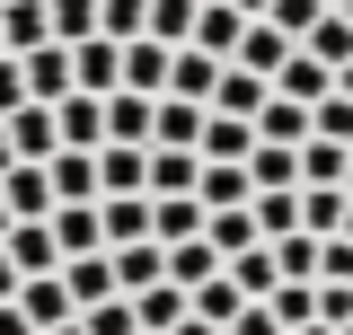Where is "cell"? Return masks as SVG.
I'll list each match as a JSON object with an SVG mask.
<instances>
[{
	"instance_id": "39",
	"label": "cell",
	"mask_w": 353,
	"mask_h": 335,
	"mask_svg": "<svg viewBox=\"0 0 353 335\" xmlns=\"http://www.w3.org/2000/svg\"><path fill=\"white\" fill-rule=\"evenodd\" d=\"M150 27V0H97V36H115V44H132Z\"/></svg>"
},
{
	"instance_id": "53",
	"label": "cell",
	"mask_w": 353,
	"mask_h": 335,
	"mask_svg": "<svg viewBox=\"0 0 353 335\" xmlns=\"http://www.w3.org/2000/svg\"><path fill=\"white\" fill-rule=\"evenodd\" d=\"M230 9H239V18H265V9H274V0H230Z\"/></svg>"
},
{
	"instance_id": "28",
	"label": "cell",
	"mask_w": 353,
	"mask_h": 335,
	"mask_svg": "<svg viewBox=\"0 0 353 335\" xmlns=\"http://www.w3.org/2000/svg\"><path fill=\"white\" fill-rule=\"evenodd\" d=\"M185 309H194V318H203V327H221V335H230V318H239V309H248V292H239V283H230V274H212V283H194V292H185Z\"/></svg>"
},
{
	"instance_id": "29",
	"label": "cell",
	"mask_w": 353,
	"mask_h": 335,
	"mask_svg": "<svg viewBox=\"0 0 353 335\" xmlns=\"http://www.w3.org/2000/svg\"><path fill=\"white\" fill-rule=\"evenodd\" d=\"M203 159H248L256 150V124L248 115H203V141H194Z\"/></svg>"
},
{
	"instance_id": "16",
	"label": "cell",
	"mask_w": 353,
	"mask_h": 335,
	"mask_svg": "<svg viewBox=\"0 0 353 335\" xmlns=\"http://www.w3.org/2000/svg\"><path fill=\"white\" fill-rule=\"evenodd\" d=\"M203 238L221 247V265H230V256H248V247H265V230H256V203H230V212H203Z\"/></svg>"
},
{
	"instance_id": "56",
	"label": "cell",
	"mask_w": 353,
	"mask_h": 335,
	"mask_svg": "<svg viewBox=\"0 0 353 335\" xmlns=\"http://www.w3.org/2000/svg\"><path fill=\"white\" fill-rule=\"evenodd\" d=\"M336 88H345V97H353V62H345V71H336Z\"/></svg>"
},
{
	"instance_id": "51",
	"label": "cell",
	"mask_w": 353,
	"mask_h": 335,
	"mask_svg": "<svg viewBox=\"0 0 353 335\" xmlns=\"http://www.w3.org/2000/svg\"><path fill=\"white\" fill-rule=\"evenodd\" d=\"M168 335H221V327H203V318H194V309H185V318H176Z\"/></svg>"
},
{
	"instance_id": "42",
	"label": "cell",
	"mask_w": 353,
	"mask_h": 335,
	"mask_svg": "<svg viewBox=\"0 0 353 335\" xmlns=\"http://www.w3.org/2000/svg\"><path fill=\"white\" fill-rule=\"evenodd\" d=\"M80 335H141V318H132V300H97V309H80Z\"/></svg>"
},
{
	"instance_id": "35",
	"label": "cell",
	"mask_w": 353,
	"mask_h": 335,
	"mask_svg": "<svg viewBox=\"0 0 353 335\" xmlns=\"http://www.w3.org/2000/svg\"><path fill=\"white\" fill-rule=\"evenodd\" d=\"M345 159H353L345 141H318V132H309L301 141V185H345Z\"/></svg>"
},
{
	"instance_id": "48",
	"label": "cell",
	"mask_w": 353,
	"mask_h": 335,
	"mask_svg": "<svg viewBox=\"0 0 353 335\" xmlns=\"http://www.w3.org/2000/svg\"><path fill=\"white\" fill-rule=\"evenodd\" d=\"M27 106V71H18V53H0V115H18Z\"/></svg>"
},
{
	"instance_id": "32",
	"label": "cell",
	"mask_w": 353,
	"mask_h": 335,
	"mask_svg": "<svg viewBox=\"0 0 353 335\" xmlns=\"http://www.w3.org/2000/svg\"><path fill=\"white\" fill-rule=\"evenodd\" d=\"M212 274H221V247H212V238H176V247H168V283L194 292V283H212Z\"/></svg>"
},
{
	"instance_id": "30",
	"label": "cell",
	"mask_w": 353,
	"mask_h": 335,
	"mask_svg": "<svg viewBox=\"0 0 353 335\" xmlns=\"http://www.w3.org/2000/svg\"><path fill=\"white\" fill-rule=\"evenodd\" d=\"M345 185H301V230L309 238H336V230H345Z\"/></svg>"
},
{
	"instance_id": "59",
	"label": "cell",
	"mask_w": 353,
	"mask_h": 335,
	"mask_svg": "<svg viewBox=\"0 0 353 335\" xmlns=\"http://www.w3.org/2000/svg\"><path fill=\"white\" fill-rule=\"evenodd\" d=\"M336 238H353V203H345V230H336Z\"/></svg>"
},
{
	"instance_id": "25",
	"label": "cell",
	"mask_w": 353,
	"mask_h": 335,
	"mask_svg": "<svg viewBox=\"0 0 353 335\" xmlns=\"http://www.w3.org/2000/svg\"><path fill=\"white\" fill-rule=\"evenodd\" d=\"M124 300H132V318H141V335H168L176 318H185V283H168V274H159L150 292H124Z\"/></svg>"
},
{
	"instance_id": "63",
	"label": "cell",
	"mask_w": 353,
	"mask_h": 335,
	"mask_svg": "<svg viewBox=\"0 0 353 335\" xmlns=\"http://www.w3.org/2000/svg\"><path fill=\"white\" fill-rule=\"evenodd\" d=\"M345 18H353V0H345Z\"/></svg>"
},
{
	"instance_id": "3",
	"label": "cell",
	"mask_w": 353,
	"mask_h": 335,
	"mask_svg": "<svg viewBox=\"0 0 353 335\" xmlns=\"http://www.w3.org/2000/svg\"><path fill=\"white\" fill-rule=\"evenodd\" d=\"M71 80H80L88 97H115V88H124V44L115 36H80L71 44Z\"/></svg>"
},
{
	"instance_id": "4",
	"label": "cell",
	"mask_w": 353,
	"mask_h": 335,
	"mask_svg": "<svg viewBox=\"0 0 353 335\" xmlns=\"http://www.w3.org/2000/svg\"><path fill=\"white\" fill-rule=\"evenodd\" d=\"M18 71H27V97H36V106H62V97H71V44H36V53H18Z\"/></svg>"
},
{
	"instance_id": "33",
	"label": "cell",
	"mask_w": 353,
	"mask_h": 335,
	"mask_svg": "<svg viewBox=\"0 0 353 335\" xmlns=\"http://www.w3.org/2000/svg\"><path fill=\"white\" fill-rule=\"evenodd\" d=\"M256 141H292V150H301V141H309V106L265 97V106H256Z\"/></svg>"
},
{
	"instance_id": "9",
	"label": "cell",
	"mask_w": 353,
	"mask_h": 335,
	"mask_svg": "<svg viewBox=\"0 0 353 335\" xmlns=\"http://www.w3.org/2000/svg\"><path fill=\"white\" fill-rule=\"evenodd\" d=\"M44 221H53V247H62V265L106 247V221H97V203H53Z\"/></svg>"
},
{
	"instance_id": "38",
	"label": "cell",
	"mask_w": 353,
	"mask_h": 335,
	"mask_svg": "<svg viewBox=\"0 0 353 335\" xmlns=\"http://www.w3.org/2000/svg\"><path fill=\"white\" fill-rule=\"evenodd\" d=\"M309 132H318V141H345V150H353V97H345V88H327V97L309 106Z\"/></svg>"
},
{
	"instance_id": "14",
	"label": "cell",
	"mask_w": 353,
	"mask_h": 335,
	"mask_svg": "<svg viewBox=\"0 0 353 335\" xmlns=\"http://www.w3.org/2000/svg\"><path fill=\"white\" fill-rule=\"evenodd\" d=\"M239 36H248V18H239V9H230V0H203V9H194V53H212V62H230V53H239Z\"/></svg>"
},
{
	"instance_id": "21",
	"label": "cell",
	"mask_w": 353,
	"mask_h": 335,
	"mask_svg": "<svg viewBox=\"0 0 353 335\" xmlns=\"http://www.w3.org/2000/svg\"><path fill=\"white\" fill-rule=\"evenodd\" d=\"M97 221H106V247H132L150 238V194H97Z\"/></svg>"
},
{
	"instance_id": "41",
	"label": "cell",
	"mask_w": 353,
	"mask_h": 335,
	"mask_svg": "<svg viewBox=\"0 0 353 335\" xmlns=\"http://www.w3.org/2000/svg\"><path fill=\"white\" fill-rule=\"evenodd\" d=\"M265 309L283 318V335L309 327V318H318V283H274V300H265Z\"/></svg>"
},
{
	"instance_id": "52",
	"label": "cell",
	"mask_w": 353,
	"mask_h": 335,
	"mask_svg": "<svg viewBox=\"0 0 353 335\" xmlns=\"http://www.w3.org/2000/svg\"><path fill=\"white\" fill-rule=\"evenodd\" d=\"M0 300H18V274H9V256H0Z\"/></svg>"
},
{
	"instance_id": "23",
	"label": "cell",
	"mask_w": 353,
	"mask_h": 335,
	"mask_svg": "<svg viewBox=\"0 0 353 335\" xmlns=\"http://www.w3.org/2000/svg\"><path fill=\"white\" fill-rule=\"evenodd\" d=\"M106 256H115V292H150L168 274V247L159 238H132V247H106Z\"/></svg>"
},
{
	"instance_id": "20",
	"label": "cell",
	"mask_w": 353,
	"mask_h": 335,
	"mask_svg": "<svg viewBox=\"0 0 353 335\" xmlns=\"http://www.w3.org/2000/svg\"><path fill=\"white\" fill-rule=\"evenodd\" d=\"M248 176H256V194H292L301 185V150L292 141H256L248 150Z\"/></svg>"
},
{
	"instance_id": "31",
	"label": "cell",
	"mask_w": 353,
	"mask_h": 335,
	"mask_svg": "<svg viewBox=\"0 0 353 335\" xmlns=\"http://www.w3.org/2000/svg\"><path fill=\"white\" fill-rule=\"evenodd\" d=\"M301 53H318L327 71H345V62H353V18H345V9H327V18L301 36Z\"/></svg>"
},
{
	"instance_id": "57",
	"label": "cell",
	"mask_w": 353,
	"mask_h": 335,
	"mask_svg": "<svg viewBox=\"0 0 353 335\" xmlns=\"http://www.w3.org/2000/svg\"><path fill=\"white\" fill-rule=\"evenodd\" d=\"M0 238H9V194H0Z\"/></svg>"
},
{
	"instance_id": "47",
	"label": "cell",
	"mask_w": 353,
	"mask_h": 335,
	"mask_svg": "<svg viewBox=\"0 0 353 335\" xmlns=\"http://www.w3.org/2000/svg\"><path fill=\"white\" fill-rule=\"evenodd\" d=\"M318 283H353V238H318Z\"/></svg>"
},
{
	"instance_id": "60",
	"label": "cell",
	"mask_w": 353,
	"mask_h": 335,
	"mask_svg": "<svg viewBox=\"0 0 353 335\" xmlns=\"http://www.w3.org/2000/svg\"><path fill=\"white\" fill-rule=\"evenodd\" d=\"M345 194H353V159H345Z\"/></svg>"
},
{
	"instance_id": "11",
	"label": "cell",
	"mask_w": 353,
	"mask_h": 335,
	"mask_svg": "<svg viewBox=\"0 0 353 335\" xmlns=\"http://www.w3.org/2000/svg\"><path fill=\"white\" fill-rule=\"evenodd\" d=\"M0 194H9V221H44V212H53V176H44V159H9Z\"/></svg>"
},
{
	"instance_id": "17",
	"label": "cell",
	"mask_w": 353,
	"mask_h": 335,
	"mask_svg": "<svg viewBox=\"0 0 353 335\" xmlns=\"http://www.w3.org/2000/svg\"><path fill=\"white\" fill-rule=\"evenodd\" d=\"M327 88H336V71H327L318 53H301V44H292V62L274 71V97H292V106H318Z\"/></svg>"
},
{
	"instance_id": "34",
	"label": "cell",
	"mask_w": 353,
	"mask_h": 335,
	"mask_svg": "<svg viewBox=\"0 0 353 335\" xmlns=\"http://www.w3.org/2000/svg\"><path fill=\"white\" fill-rule=\"evenodd\" d=\"M106 141H150V97L115 88V97H106Z\"/></svg>"
},
{
	"instance_id": "54",
	"label": "cell",
	"mask_w": 353,
	"mask_h": 335,
	"mask_svg": "<svg viewBox=\"0 0 353 335\" xmlns=\"http://www.w3.org/2000/svg\"><path fill=\"white\" fill-rule=\"evenodd\" d=\"M0 176H9V124H0Z\"/></svg>"
},
{
	"instance_id": "61",
	"label": "cell",
	"mask_w": 353,
	"mask_h": 335,
	"mask_svg": "<svg viewBox=\"0 0 353 335\" xmlns=\"http://www.w3.org/2000/svg\"><path fill=\"white\" fill-rule=\"evenodd\" d=\"M327 9H345V0H327Z\"/></svg>"
},
{
	"instance_id": "40",
	"label": "cell",
	"mask_w": 353,
	"mask_h": 335,
	"mask_svg": "<svg viewBox=\"0 0 353 335\" xmlns=\"http://www.w3.org/2000/svg\"><path fill=\"white\" fill-rule=\"evenodd\" d=\"M194 9H203V0H150V27H141V36L185 44V36H194Z\"/></svg>"
},
{
	"instance_id": "7",
	"label": "cell",
	"mask_w": 353,
	"mask_h": 335,
	"mask_svg": "<svg viewBox=\"0 0 353 335\" xmlns=\"http://www.w3.org/2000/svg\"><path fill=\"white\" fill-rule=\"evenodd\" d=\"M97 185L106 194H150V141H106L97 150Z\"/></svg>"
},
{
	"instance_id": "1",
	"label": "cell",
	"mask_w": 353,
	"mask_h": 335,
	"mask_svg": "<svg viewBox=\"0 0 353 335\" xmlns=\"http://www.w3.org/2000/svg\"><path fill=\"white\" fill-rule=\"evenodd\" d=\"M0 256H9V274L27 283V274H62V247H53V221H9V238H0Z\"/></svg>"
},
{
	"instance_id": "46",
	"label": "cell",
	"mask_w": 353,
	"mask_h": 335,
	"mask_svg": "<svg viewBox=\"0 0 353 335\" xmlns=\"http://www.w3.org/2000/svg\"><path fill=\"white\" fill-rule=\"evenodd\" d=\"M318 327H353V283H318Z\"/></svg>"
},
{
	"instance_id": "44",
	"label": "cell",
	"mask_w": 353,
	"mask_h": 335,
	"mask_svg": "<svg viewBox=\"0 0 353 335\" xmlns=\"http://www.w3.org/2000/svg\"><path fill=\"white\" fill-rule=\"evenodd\" d=\"M256 230L265 238H292V230H301V185H292V194H256Z\"/></svg>"
},
{
	"instance_id": "19",
	"label": "cell",
	"mask_w": 353,
	"mask_h": 335,
	"mask_svg": "<svg viewBox=\"0 0 353 335\" xmlns=\"http://www.w3.org/2000/svg\"><path fill=\"white\" fill-rule=\"evenodd\" d=\"M274 97V80H256V71H239V62H221V88H212V115H248L256 124V106Z\"/></svg>"
},
{
	"instance_id": "45",
	"label": "cell",
	"mask_w": 353,
	"mask_h": 335,
	"mask_svg": "<svg viewBox=\"0 0 353 335\" xmlns=\"http://www.w3.org/2000/svg\"><path fill=\"white\" fill-rule=\"evenodd\" d=\"M265 18H274V27H283V36L301 44L309 27H318V18H327V0H274V9H265Z\"/></svg>"
},
{
	"instance_id": "50",
	"label": "cell",
	"mask_w": 353,
	"mask_h": 335,
	"mask_svg": "<svg viewBox=\"0 0 353 335\" xmlns=\"http://www.w3.org/2000/svg\"><path fill=\"white\" fill-rule=\"evenodd\" d=\"M0 335H36L27 318H18V300H0Z\"/></svg>"
},
{
	"instance_id": "36",
	"label": "cell",
	"mask_w": 353,
	"mask_h": 335,
	"mask_svg": "<svg viewBox=\"0 0 353 335\" xmlns=\"http://www.w3.org/2000/svg\"><path fill=\"white\" fill-rule=\"evenodd\" d=\"M265 247H274V274H283V283H318V238H309V230L265 238Z\"/></svg>"
},
{
	"instance_id": "12",
	"label": "cell",
	"mask_w": 353,
	"mask_h": 335,
	"mask_svg": "<svg viewBox=\"0 0 353 335\" xmlns=\"http://www.w3.org/2000/svg\"><path fill=\"white\" fill-rule=\"evenodd\" d=\"M203 115H212V106H194V97H150V141L194 150V141H203Z\"/></svg>"
},
{
	"instance_id": "58",
	"label": "cell",
	"mask_w": 353,
	"mask_h": 335,
	"mask_svg": "<svg viewBox=\"0 0 353 335\" xmlns=\"http://www.w3.org/2000/svg\"><path fill=\"white\" fill-rule=\"evenodd\" d=\"M44 335H80V318H71V327H44Z\"/></svg>"
},
{
	"instance_id": "43",
	"label": "cell",
	"mask_w": 353,
	"mask_h": 335,
	"mask_svg": "<svg viewBox=\"0 0 353 335\" xmlns=\"http://www.w3.org/2000/svg\"><path fill=\"white\" fill-rule=\"evenodd\" d=\"M44 9H53V44L97 36V0H44Z\"/></svg>"
},
{
	"instance_id": "15",
	"label": "cell",
	"mask_w": 353,
	"mask_h": 335,
	"mask_svg": "<svg viewBox=\"0 0 353 335\" xmlns=\"http://www.w3.org/2000/svg\"><path fill=\"white\" fill-rule=\"evenodd\" d=\"M239 71H256V80H274L283 62H292V36L274 27V18H248V36H239V53H230Z\"/></svg>"
},
{
	"instance_id": "5",
	"label": "cell",
	"mask_w": 353,
	"mask_h": 335,
	"mask_svg": "<svg viewBox=\"0 0 353 335\" xmlns=\"http://www.w3.org/2000/svg\"><path fill=\"white\" fill-rule=\"evenodd\" d=\"M53 124H62V150H106V97L71 88V97L53 106Z\"/></svg>"
},
{
	"instance_id": "55",
	"label": "cell",
	"mask_w": 353,
	"mask_h": 335,
	"mask_svg": "<svg viewBox=\"0 0 353 335\" xmlns=\"http://www.w3.org/2000/svg\"><path fill=\"white\" fill-rule=\"evenodd\" d=\"M292 335H336V327H318V318H309V327H292Z\"/></svg>"
},
{
	"instance_id": "22",
	"label": "cell",
	"mask_w": 353,
	"mask_h": 335,
	"mask_svg": "<svg viewBox=\"0 0 353 335\" xmlns=\"http://www.w3.org/2000/svg\"><path fill=\"white\" fill-rule=\"evenodd\" d=\"M150 238H159V247L203 238V203H194V194H150Z\"/></svg>"
},
{
	"instance_id": "26",
	"label": "cell",
	"mask_w": 353,
	"mask_h": 335,
	"mask_svg": "<svg viewBox=\"0 0 353 335\" xmlns=\"http://www.w3.org/2000/svg\"><path fill=\"white\" fill-rule=\"evenodd\" d=\"M194 176H203V150H168V141H150V194H194Z\"/></svg>"
},
{
	"instance_id": "13",
	"label": "cell",
	"mask_w": 353,
	"mask_h": 335,
	"mask_svg": "<svg viewBox=\"0 0 353 335\" xmlns=\"http://www.w3.org/2000/svg\"><path fill=\"white\" fill-rule=\"evenodd\" d=\"M44 176H53V203H97V194H106V185H97V150H53Z\"/></svg>"
},
{
	"instance_id": "18",
	"label": "cell",
	"mask_w": 353,
	"mask_h": 335,
	"mask_svg": "<svg viewBox=\"0 0 353 335\" xmlns=\"http://www.w3.org/2000/svg\"><path fill=\"white\" fill-rule=\"evenodd\" d=\"M0 36H9V53H36V44H53V9L44 0H0Z\"/></svg>"
},
{
	"instance_id": "10",
	"label": "cell",
	"mask_w": 353,
	"mask_h": 335,
	"mask_svg": "<svg viewBox=\"0 0 353 335\" xmlns=\"http://www.w3.org/2000/svg\"><path fill=\"white\" fill-rule=\"evenodd\" d=\"M168 62H176V44L132 36L124 44V88H132V97H168Z\"/></svg>"
},
{
	"instance_id": "37",
	"label": "cell",
	"mask_w": 353,
	"mask_h": 335,
	"mask_svg": "<svg viewBox=\"0 0 353 335\" xmlns=\"http://www.w3.org/2000/svg\"><path fill=\"white\" fill-rule=\"evenodd\" d=\"M221 274H230V283H239L248 300H274V283H283V274H274V247H248V256H230Z\"/></svg>"
},
{
	"instance_id": "2",
	"label": "cell",
	"mask_w": 353,
	"mask_h": 335,
	"mask_svg": "<svg viewBox=\"0 0 353 335\" xmlns=\"http://www.w3.org/2000/svg\"><path fill=\"white\" fill-rule=\"evenodd\" d=\"M18 318L44 335V327H71V318H80V300H71L62 274H27V283H18Z\"/></svg>"
},
{
	"instance_id": "24",
	"label": "cell",
	"mask_w": 353,
	"mask_h": 335,
	"mask_svg": "<svg viewBox=\"0 0 353 335\" xmlns=\"http://www.w3.org/2000/svg\"><path fill=\"white\" fill-rule=\"evenodd\" d=\"M212 88H221V62H212V53H194V44H176V62H168V97L212 106Z\"/></svg>"
},
{
	"instance_id": "27",
	"label": "cell",
	"mask_w": 353,
	"mask_h": 335,
	"mask_svg": "<svg viewBox=\"0 0 353 335\" xmlns=\"http://www.w3.org/2000/svg\"><path fill=\"white\" fill-rule=\"evenodd\" d=\"M62 283H71V300H80V309L115 300V256H106V247H97V256H71V265H62Z\"/></svg>"
},
{
	"instance_id": "49",
	"label": "cell",
	"mask_w": 353,
	"mask_h": 335,
	"mask_svg": "<svg viewBox=\"0 0 353 335\" xmlns=\"http://www.w3.org/2000/svg\"><path fill=\"white\" fill-rule=\"evenodd\" d=\"M230 335H283V318H274V309H265V300H248V309H239V318H230Z\"/></svg>"
},
{
	"instance_id": "6",
	"label": "cell",
	"mask_w": 353,
	"mask_h": 335,
	"mask_svg": "<svg viewBox=\"0 0 353 335\" xmlns=\"http://www.w3.org/2000/svg\"><path fill=\"white\" fill-rule=\"evenodd\" d=\"M0 124H9V159H53L62 150V124H53V106H36V97L18 115H0Z\"/></svg>"
},
{
	"instance_id": "62",
	"label": "cell",
	"mask_w": 353,
	"mask_h": 335,
	"mask_svg": "<svg viewBox=\"0 0 353 335\" xmlns=\"http://www.w3.org/2000/svg\"><path fill=\"white\" fill-rule=\"evenodd\" d=\"M0 53H9V36H0Z\"/></svg>"
},
{
	"instance_id": "8",
	"label": "cell",
	"mask_w": 353,
	"mask_h": 335,
	"mask_svg": "<svg viewBox=\"0 0 353 335\" xmlns=\"http://www.w3.org/2000/svg\"><path fill=\"white\" fill-rule=\"evenodd\" d=\"M194 203H203V212L256 203V176H248V159H203V176H194Z\"/></svg>"
}]
</instances>
